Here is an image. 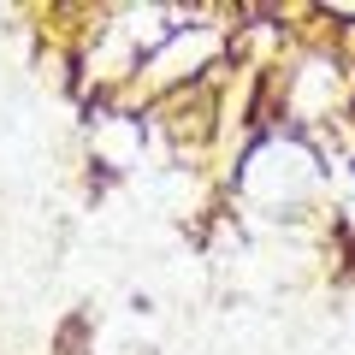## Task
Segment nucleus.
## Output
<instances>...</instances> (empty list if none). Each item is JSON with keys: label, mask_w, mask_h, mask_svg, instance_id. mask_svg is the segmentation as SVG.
Returning <instances> with one entry per match:
<instances>
[{"label": "nucleus", "mask_w": 355, "mask_h": 355, "mask_svg": "<svg viewBox=\"0 0 355 355\" xmlns=\"http://www.w3.org/2000/svg\"><path fill=\"white\" fill-rule=\"evenodd\" d=\"M225 60H231V24L219 12H184L148 53H142L137 77H130V89H125V107L137 113V101L148 107V101H160V95H172V89H190V83H202L207 71H219Z\"/></svg>", "instance_id": "obj_3"}, {"label": "nucleus", "mask_w": 355, "mask_h": 355, "mask_svg": "<svg viewBox=\"0 0 355 355\" xmlns=\"http://www.w3.org/2000/svg\"><path fill=\"white\" fill-rule=\"evenodd\" d=\"M231 77H237V65L225 60L219 71H207L202 83L172 89V95H160V101L142 107V125L172 148L178 166H202L231 142Z\"/></svg>", "instance_id": "obj_2"}, {"label": "nucleus", "mask_w": 355, "mask_h": 355, "mask_svg": "<svg viewBox=\"0 0 355 355\" xmlns=\"http://www.w3.org/2000/svg\"><path fill=\"white\" fill-rule=\"evenodd\" d=\"M225 190L249 219L296 225L308 214H326V202H331V154H326V142L302 137V130H284V125L254 130L249 142H237Z\"/></svg>", "instance_id": "obj_1"}, {"label": "nucleus", "mask_w": 355, "mask_h": 355, "mask_svg": "<svg viewBox=\"0 0 355 355\" xmlns=\"http://www.w3.org/2000/svg\"><path fill=\"white\" fill-rule=\"evenodd\" d=\"M331 225L355 243V160L343 166V190H331Z\"/></svg>", "instance_id": "obj_4"}]
</instances>
